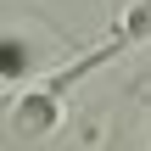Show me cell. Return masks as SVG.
Masks as SVG:
<instances>
[{
  "mask_svg": "<svg viewBox=\"0 0 151 151\" xmlns=\"http://www.w3.org/2000/svg\"><path fill=\"white\" fill-rule=\"evenodd\" d=\"M140 39H151V0H134V6H129V11H123L118 22H112V34H106V39H101V45H95V50L84 56V62H67L62 73H50V90L62 95L67 84H78L84 73L106 67L112 56H123V50H129V45H140Z\"/></svg>",
  "mask_w": 151,
  "mask_h": 151,
  "instance_id": "6da1fadb",
  "label": "cell"
},
{
  "mask_svg": "<svg viewBox=\"0 0 151 151\" xmlns=\"http://www.w3.org/2000/svg\"><path fill=\"white\" fill-rule=\"evenodd\" d=\"M56 123H62V95H56L50 84L22 90V95H11V106H6L11 140H45V134H56Z\"/></svg>",
  "mask_w": 151,
  "mask_h": 151,
  "instance_id": "7a4b0ae2",
  "label": "cell"
},
{
  "mask_svg": "<svg viewBox=\"0 0 151 151\" xmlns=\"http://www.w3.org/2000/svg\"><path fill=\"white\" fill-rule=\"evenodd\" d=\"M34 67H39L34 45H28L22 34H0V78H28Z\"/></svg>",
  "mask_w": 151,
  "mask_h": 151,
  "instance_id": "3957f363",
  "label": "cell"
}]
</instances>
